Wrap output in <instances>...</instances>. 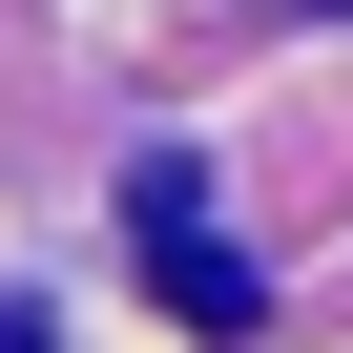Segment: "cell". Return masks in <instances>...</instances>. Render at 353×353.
<instances>
[{
	"instance_id": "obj_1",
	"label": "cell",
	"mask_w": 353,
	"mask_h": 353,
	"mask_svg": "<svg viewBox=\"0 0 353 353\" xmlns=\"http://www.w3.org/2000/svg\"><path fill=\"white\" fill-rule=\"evenodd\" d=\"M125 229H145V270H166V312H188V332H250V250L208 229L188 166H125Z\"/></svg>"
},
{
	"instance_id": "obj_2",
	"label": "cell",
	"mask_w": 353,
	"mask_h": 353,
	"mask_svg": "<svg viewBox=\"0 0 353 353\" xmlns=\"http://www.w3.org/2000/svg\"><path fill=\"white\" fill-rule=\"evenodd\" d=\"M0 353H42V312H0Z\"/></svg>"
}]
</instances>
